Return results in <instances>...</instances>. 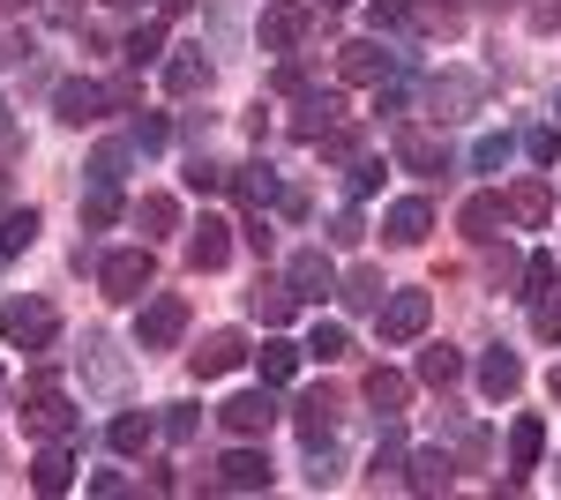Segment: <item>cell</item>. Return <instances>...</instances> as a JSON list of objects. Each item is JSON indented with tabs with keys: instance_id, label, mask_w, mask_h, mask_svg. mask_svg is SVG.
Returning <instances> with one entry per match:
<instances>
[{
	"instance_id": "836d02e7",
	"label": "cell",
	"mask_w": 561,
	"mask_h": 500,
	"mask_svg": "<svg viewBox=\"0 0 561 500\" xmlns=\"http://www.w3.org/2000/svg\"><path fill=\"white\" fill-rule=\"evenodd\" d=\"M255 367H262V381H270V388H277V381H293V374H300V344H262Z\"/></svg>"
},
{
	"instance_id": "9f6ffc18",
	"label": "cell",
	"mask_w": 561,
	"mask_h": 500,
	"mask_svg": "<svg viewBox=\"0 0 561 500\" xmlns=\"http://www.w3.org/2000/svg\"><path fill=\"white\" fill-rule=\"evenodd\" d=\"M15 8H31V0H0V15H15Z\"/></svg>"
},
{
	"instance_id": "2e32d148",
	"label": "cell",
	"mask_w": 561,
	"mask_h": 500,
	"mask_svg": "<svg viewBox=\"0 0 561 500\" xmlns=\"http://www.w3.org/2000/svg\"><path fill=\"white\" fill-rule=\"evenodd\" d=\"M502 209H510V224H547V217H554V187H547V179H517V187L502 195Z\"/></svg>"
},
{
	"instance_id": "d4e9b609",
	"label": "cell",
	"mask_w": 561,
	"mask_h": 500,
	"mask_svg": "<svg viewBox=\"0 0 561 500\" xmlns=\"http://www.w3.org/2000/svg\"><path fill=\"white\" fill-rule=\"evenodd\" d=\"M31 486H38V493H68V486H76V463H68V449H60V441L31 456Z\"/></svg>"
},
{
	"instance_id": "ee69618b",
	"label": "cell",
	"mask_w": 561,
	"mask_h": 500,
	"mask_svg": "<svg viewBox=\"0 0 561 500\" xmlns=\"http://www.w3.org/2000/svg\"><path fill=\"white\" fill-rule=\"evenodd\" d=\"M531 329H539V344H561V299H554V292L539 299V314H531Z\"/></svg>"
},
{
	"instance_id": "44dd1931",
	"label": "cell",
	"mask_w": 561,
	"mask_h": 500,
	"mask_svg": "<svg viewBox=\"0 0 561 500\" xmlns=\"http://www.w3.org/2000/svg\"><path fill=\"white\" fill-rule=\"evenodd\" d=\"M479 388H486V396H517L524 388V359L517 351H486V359H479Z\"/></svg>"
},
{
	"instance_id": "f546056e",
	"label": "cell",
	"mask_w": 561,
	"mask_h": 500,
	"mask_svg": "<svg viewBox=\"0 0 561 500\" xmlns=\"http://www.w3.org/2000/svg\"><path fill=\"white\" fill-rule=\"evenodd\" d=\"M307 351H314L322 367H337V359H352V336H345V322H314V329H307Z\"/></svg>"
},
{
	"instance_id": "8992f818",
	"label": "cell",
	"mask_w": 561,
	"mask_h": 500,
	"mask_svg": "<svg viewBox=\"0 0 561 500\" xmlns=\"http://www.w3.org/2000/svg\"><path fill=\"white\" fill-rule=\"evenodd\" d=\"M427 322H434V299L427 292H389L382 299V344H412Z\"/></svg>"
},
{
	"instance_id": "680465c9",
	"label": "cell",
	"mask_w": 561,
	"mask_h": 500,
	"mask_svg": "<svg viewBox=\"0 0 561 500\" xmlns=\"http://www.w3.org/2000/svg\"><path fill=\"white\" fill-rule=\"evenodd\" d=\"M113 8H142V0H113Z\"/></svg>"
},
{
	"instance_id": "6da1fadb",
	"label": "cell",
	"mask_w": 561,
	"mask_h": 500,
	"mask_svg": "<svg viewBox=\"0 0 561 500\" xmlns=\"http://www.w3.org/2000/svg\"><path fill=\"white\" fill-rule=\"evenodd\" d=\"M150 284H158V254H150V247H121V254H105V261H98V292L121 299V306L142 299Z\"/></svg>"
},
{
	"instance_id": "7c38bea8",
	"label": "cell",
	"mask_w": 561,
	"mask_h": 500,
	"mask_svg": "<svg viewBox=\"0 0 561 500\" xmlns=\"http://www.w3.org/2000/svg\"><path fill=\"white\" fill-rule=\"evenodd\" d=\"M285 277H293V292H300V299H314V306H322V299L337 292V269H330V254H322V247H300Z\"/></svg>"
},
{
	"instance_id": "ba28073f",
	"label": "cell",
	"mask_w": 561,
	"mask_h": 500,
	"mask_svg": "<svg viewBox=\"0 0 561 500\" xmlns=\"http://www.w3.org/2000/svg\"><path fill=\"white\" fill-rule=\"evenodd\" d=\"M217 418H225V433L255 441V433H270V426H277V404H270V388H240V396H232Z\"/></svg>"
},
{
	"instance_id": "52a82bcc",
	"label": "cell",
	"mask_w": 561,
	"mask_h": 500,
	"mask_svg": "<svg viewBox=\"0 0 561 500\" xmlns=\"http://www.w3.org/2000/svg\"><path fill=\"white\" fill-rule=\"evenodd\" d=\"M479 75L472 68H449V75H434V90H427V105H434V120H465V113H472L479 105Z\"/></svg>"
},
{
	"instance_id": "f5cc1de1",
	"label": "cell",
	"mask_w": 561,
	"mask_h": 500,
	"mask_svg": "<svg viewBox=\"0 0 561 500\" xmlns=\"http://www.w3.org/2000/svg\"><path fill=\"white\" fill-rule=\"evenodd\" d=\"M382 23H412V0H375V31Z\"/></svg>"
},
{
	"instance_id": "e0dca14e",
	"label": "cell",
	"mask_w": 561,
	"mask_h": 500,
	"mask_svg": "<svg viewBox=\"0 0 561 500\" xmlns=\"http://www.w3.org/2000/svg\"><path fill=\"white\" fill-rule=\"evenodd\" d=\"M225 254H232V224L203 217V224L187 232V261H195V269H225Z\"/></svg>"
},
{
	"instance_id": "cb8c5ba5",
	"label": "cell",
	"mask_w": 561,
	"mask_h": 500,
	"mask_svg": "<svg viewBox=\"0 0 561 500\" xmlns=\"http://www.w3.org/2000/svg\"><path fill=\"white\" fill-rule=\"evenodd\" d=\"M449 470H457V463H449V449H420V456H412V470H404V486H412V493H449Z\"/></svg>"
},
{
	"instance_id": "603a6c76",
	"label": "cell",
	"mask_w": 561,
	"mask_h": 500,
	"mask_svg": "<svg viewBox=\"0 0 561 500\" xmlns=\"http://www.w3.org/2000/svg\"><path fill=\"white\" fill-rule=\"evenodd\" d=\"M502 217H510L502 195H472V202L457 209V232H465V240H494V232H502Z\"/></svg>"
},
{
	"instance_id": "7dc6e473",
	"label": "cell",
	"mask_w": 561,
	"mask_h": 500,
	"mask_svg": "<svg viewBox=\"0 0 561 500\" xmlns=\"http://www.w3.org/2000/svg\"><path fill=\"white\" fill-rule=\"evenodd\" d=\"M165 142H173V127L158 120V113H150V120H135V150H165Z\"/></svg>"
},
{
	"instance_id": "5b68a950",
	"label": "cell",
	"mask_w": 561,
	"mask_h": 500,
	"mask_svg": "<svg viewBox=\"0 0 561 500\" xmlns=\"http://www.w3.org/2000/svg\"><path fill=\"white\" fill-rule=\"evenodd\" d=\"M23 404H31V411H23V418H31V433H45V441H68V433H76V411H68V396L53 388V374L31 381Z\"/></svg>"
},
{
	"instance_id": "277c9868",
	"label": "cell",
	"mask_w": 561,
	"mask_h": 500,
	"mask_svg": "<svg viewBox=\"0 0 561 500\" xmlns=\"http://www.w3.org/2000/svg\"><path fill=\"white\" fill-rule=\"evenodd\" d=\"M180 336H187V299H180V292L150 299L142 322H135V344H142V351H173Z\"/></svg>"
},
{
	"instance_id": "f907efd6",
	"label": "cell",
	"mask_w": 561,
	"mask_h": 500,
	"mask_svg": "<svg viewBox=\"0 0 561 500\" xmlns=\"http://www.w3.org/2000/svg\"><path fill=\"white\" fill-rule=\"evenodd\" d=\"M270 83L285 90V97H307V68H293V60H285V68H277V75H270Z\"/></svg>"
},
{
	"instance_id": "7bdbcfd3",
	"label": "cell",
	"mask_w": 561,
	"mask_h": 500,
	"mask_svg": "<svg viewBox=\"0 0 561 500\" xmlns=\"http://www.w3.org/2000/svg\"><path fill=\"white\" fill-rule=\"evenodd\" d=\"M472 165H479V172H502V165H510V135H479Z\"/></svg>"
},
{
	"instance_id": "f1b7e54d",
	"label": "cell",
	"mask_w": 561,
	"mask_h": 500,
	"mask_svg": "<svg viewBox=\"0 0 561 500\" xmlns=\"http://www.w3.org/2000/svg\"><path fill=\"white\" fill-rule=\"evenodd\" d=\"M165 90H173V97H187V90H210V60H203V45H195V53H180L173 68H165Z\"/></svg>"
},
{
	"instance_id": "be15d7a7",
	"label": "cell",
	"mask_w": 561,
	"mask_h": 500,
	"mask_svg": "<svg viewBox=\"0 0 561 500\" xmlns=\"http://www.w3.org/2000/svg\"><path fill=\"white\" fill-rule=\"evenodd\" d=\"M494 8H502V0H494Z\"/></svg>"
},
{
	"instance_id": "74e56055",
	"label": "cell",
	"mask_w": 561,
	"mask_h": 500,
	"mask_svg": "<svg viewBox=\"0 0 561 500\" xmlns=\"http://www.w3.org/2000/svg\"><path fill=\"white\" fill-rule=\"evenodd\" d=\"M142 224H150V240H165V232H180V202L173 195H142V209H135Z\"/></svg>"
},
{
	"instance_id": "f35d334b",
	"label": "cell",
	"mask_w": 561,
	"mask_h": 500,
	"mask_svg": "<svg viewBox=\"0 0 561 500\" xmlns=\"http://www.w3.org/2000/svg\"><path fill=\"white\" fill-rule=\"evenodd\" d=\"M397 470H404V433H397V426H382V441H375V486H382V478H397Z\"/></svg>"
},
{
	"instance_id": "681fc988",
	"label": "cell",
	"mask_w": 561,
	"mask_h": 500,
	"mask_svg": "<svg viewBox=\"0 0 561 500\" xmlns=\"http://www.w3.org/2000/svg\"><path fill=\"white\" fill-rule=\"evenodd\" d=\"M420 23H427V31H442V38H449V31H457V23H465V15H457V8H449V0H442V8H420Z\"/></svg>"
},
{
	"instance_id": "db71d44e",
	"label": "cell",
	"mask_w": 561,
	"mask_h": 500,
	"mask_svg": "<svg viewBox=\"0 0 561 500\" xmlns=\"http://www.w3.org/2000/svg\"><path fill=\"white\" fill-rule=\"evenodd\" d=\"M382 187V165H352V195H375Z\"/></svg>"
},
{
	"instance_id": "4dcf8cb0",
	"label": "cell",
	"mask_w": 561,
	"mask_h": 500,
	"mask_svg": "<svg viewBox=\"0 0 561 500\" xmlns=\"http://www.w3.org/2000/svg\"><path fill=\"white\" fill-rule=\"evenodd\" d=\"M382 269H352L345 277V306H359V314H382Z\"/></svg>"
},
{
	"instance_id": "6125c7cd",
	"label": "cell",
	"mask_w": 561,
	"mask_h": 500,
	"mask_svg": "<svg viewBox=\"0 0 561 500\" xmlns=\"http://www.w3.org/2000/svg\"><path fill=\"white\" fill-rule=\"evenodd\" d=\"M554 113H561V97H554Z\"/></svg>"
},
{
	"instance_id": "91938a15",
	"label": "cell",
	"mask_w": 561,
	"mask_h": 500,
	"mask_svg": "<svg viewBox=\"0 0 561 500\" xmlns=\"http://www.w3.org/2000/svg\"><path fill=\"white\" fill-rule=\"evenodd\" d=\"M554 396H561V367H554Z\"/></svg>"
},
{
	"instance_id": "4316f807",
	"label": "cell",
	"mask_w": 561,
	"mask_h": 500,
	"mask_svg": "<svg viewBox=\"0 0 561 500\" xmlns=\"http://www.w3.org/2000/svg\"><path fill=\"white\" fill-rule=\"evenodd\" d=\"M367 404H375L382 418H397L404 404H412V381L397 374V367H375V374H367Z\"/></svg>"
},
{
	"instance_id": "e575fe53",
	"label": "cell",
	"mask_w": 561,
	"mask_h": 500,
	"mask_svg": "<svg viewBox=\"0 0 561 500\" xmlns=\"http://www.w3.org/2000/svg\"><path fill=\"white\" fill-rule=\"evenodd\" d=\"M121 53H128V68H150V60L165 53V23H135V31H128V45H121Z\"/></svg>"
},
{
	"instance_id": "7a4b0ae2",
	"label": "cell",
	"mask_w": 561,
	"mask_h": 500,
	"mask_svg": "<svg viewBox=\"0 0 561 500\" xmlns=\"http://www.w3.org/2000/svg\"><path fill=\"white\" fill-rule=\"evenodd\" d=\"M0 336H8L15 351H45V344L60 336V314H53L45 299H8V306H0Z\"/></svg>"
},
{
	"instance_id": "9c48e42d",
	"label": "cell",
	"mask_w": 561,
	"mask_h": 500,
	"mask_svg": "<svg viewBox=\"0 0 561 500\" xmlns=\"http://www.w3.org/2000/svg\"><path fill=\"white\" fill-rule=\"evenodd\" d=\"M397 165L434 179V172H449V150H442V135H427V127H397Z\"/></svg>"
},
{
	"instance_id": "816d5d0a",
	"label": "cell",
	"mask_w": 561,
	"mask_h": 500,
	"mask_svg": "<svg viewBox=\"0 0 561 500\" xmlns=\"http://www.w3.org/2000/svg\"><path fill=\"white\" fill-rule=\"evenodd\" d=\"M195 426H203V411H187V404L165 418V433H173V441H195Z\"/></svg>"
},
{
	"instance_id": "f6af8a7d",
	"label": "cell",
	"mask_w": 561,
	"mask_h": 500,
	"mask_svg": "<svg viewBox=\"0 0 561 500\" xmlns=\"http://www.w3.org/2000/svg\"><path fill=\"white\" fill-rule=\"evenodd\" d=\"M524 150H531L539 165H554V158H561V127H531V135H524Z\"/></svg>"
},
{
	"instance_id": "8fae6325",
	"label": "cell",
	"mask_w": 561,
	"mask_h": 500,
	"mask_svg": "<svg viewBox=\"0 0 561 500\" xmlns=\"http://www.w3.org/2000/svg\"><path fill=\"white\" fill-rule=\"evenodd\" d=\"M248 306H255L262 329H285V322H293V306H300V292H293V277H255Z\"/></svg>"
},
{
	"instance_id": "b9f144b4",
	"label": "cell",
	"mask_w": 561,
	"mask_h": 500,
	"mask_svg": "<svg viewBox=\"0 0 561 500\" xmlns=\"http://www.w3.org/2000/svg\"><path fill=\"white\" fill-rule=\"evenodd\" d=\"M187 187H195V195H217V187H232V172L210 165V158H195V165H187Z\"/></svg>"
},
{
	"instance_id": "d6a6232c",
	"label": "cell",
	"mask_w": 561,
	"mask_h": 500,
	"mask_svg": "<svg viewBox=\"0 0 561 500\" xmlns=\"http://www.w3.org/2000/svg\"><path fill=\"white\" fill-rule=\"evenodd\" d=\"M38 240V209H0V254H23Z\"/></svg>"
},
{
	"instance_id": "6f0895ef",
	"label": "cell",
	"mask_w": 561,
	"mask_h": 500,
	"mask_svg": "<svg viewBox=\"0 0 561 500\" xmlns=\"http://www.w3.org/2000/svg\"><path fill=\"white\" fill-rule=\"evenodd\" d=\"M180 8H195V0H165V15H180Z\"/></svg>"
},
{
	"instance_id": "94428289",
	"label": "cell",
	"mask_w": 561,
	"mask_h": 500,
	"mask_svg": "<svg viewBox=\"0 0 561 500\" xmlns=\"http://www.w3.org/2000/svg\"><path fill=\"white\" fill-rule=\"evenodd\" d=\"M322 8H345V0H322Z\"/></svg>"
},
{
	"instance_id": "4fadbf2b",
	"label": "cell",
	"mask_w": 561,
	"mask_h": 500,
	"mask_svg": "<svg viewBox=\"0 0 561 500\" xmlns=\"http://www.w3.org/2000/svg\"><path fill=\"white\" fill-rule=\"evenodd\" d=\"M217 486H225V493H270V456L232 449V456L217 463Z\"/></svg>"
},
{
	"instance_id": "1f68e13d",
	"label": "cell",
	"mask_w": 561,
	"mask_h": 500,
	"mask_svg": "<svg viewBox=\"0 0 561 500\" xmlns=\"http://www.w3.org/2000/svg\"><path fill=\"white\" fill-rule=\"evenodd\" d=\"M330 426H337V404H330V396H307V404H300V441H307V449H322Z\"/></svg>"
},
{
	"instance_id": "11a10c76",
	"label": "cell",
	"mask_w": 561,
	"mask_h": 500,
	"mask_svg": "<svg viewBox=\"0 0 561 500\" xmlns=\"http://www.w3.org/2000/svg\"><path fill=\"white\" fill-rule=\"evenodd\" d=\"M8 142H15V127H8V97H0V150H8Z\"/></svg>"
},
{
	"instance_id": "ac0fdd59",
	"label": "cell",
	"mask_w": 561,
	"mask_h": 500,
	"mask_svg": "<svg viewBox=\"0 0 561 500\" xmlns=\"http://www.w3.org/2000/svg\"><path fill=\"white\" fill-rule=\"evenodd\" d=\"M300 38H307V8L285 0V8H270V15H262V53H293Z\"/></svg>"
},
{
	"instance_id": "ab89813d",
	"label": "cell",
	"mask_w": 561,
	"mask_h": 500,
	"mask_svg": "<svg viewBox=\"0 0 561 500\" xmlns=\"http://www.w3.org/2000/svg\"><path fill=\"white\" fill-rule=\"evenodd\" d=\"M554 277H561V261H554V254H531V261H524V284H531V299H547V292H554Z\"/></svg>"
},
{
	"instance_id": "83f0119b",
	"label": "cell",
	"mask_w": 561,
	"mask_h": 500,
	"mask_svg": "<svg viewBox=\"0 0 561 500\" xmlns=\"http://www.w3.org/2000/svg\"><path fill=\"white\" fill-rule=\"evenodd\" d=\"M232 195H240L248 209H270L285 187H277V172H270V165H240V172H232Z\"/></svg>"
},
{
	"instance_id": "5bb4252c",
	"label": "cell",
	"mask_w": 561,
	"mask_h": 500,
	"mask_svg": "<svg viewBox=\"0 0 561 500\" xmlns=\"http://www.w3.org/2000/svg\"><path fill=\"white\" fill-rule=\"evenodd\" d=\"M53 105H60V120H68V127H90V120H105L113 90H105V83H60V97H53Z\"/></svg>"
},
{
	"instance_id": "30bf717a",
	"label": "cell",
	"mask_w": 561,
	"mask_h": 500,
	"mask_svg": "<svg viewBox=\"0 0 561 500\" xmlns=\"http://www.w3.org/2000/svg\"><path fill=\"white\" fill-rule=\"evenodd\" d=\"M187 359H195V374H203V381H217V374H232V367L248 359V336H240V329H210Z\"/></svg>"
},
{
	"instance_id": "c3c4849f",
	"label": "cell",
	"mask_w": 561,
	"mask_h": 500,
	"mask_svg": "<svg viewBox=\"0 0 561 500\" xmlns=\"http://www.w3.org/2000/svg\"><path fill=\"white\" fill-rule=\"evenodd\" d=\"M524 23L531 31H561V0H524Z\"/></svg>"
},
{
	"instance_id": "d590c367",
	"label": "cell",
	"mask_w": 561,
	"mask_h": 500,
	"mask_svg": "<svg viewBox=\"0 0 561 500\" xmlns=\"http://www.w3.org/2000/svg\"><path fill=\"white\" fill-rule=\"evenodd\" d=\"M457 374H465V359H457L449 344H434V351H420V381H427V388H449Z\"/></svg>"
},
{
	"instance_id": "484cf974",
	"label": "cell",
	"mask_w": 561,
	"mask_h": 500,
	"mask_svg": "<svg viewBox=\"0 0 561 500\" xmlns=\"http://www.w3.org/2000/svg\"><path fill=\"white\" fill-rule=\"evenodd\" d=\"M337 120H345V105H337V97H300V113H293V135H300V142H322V135H330Z\"/></svg>"
},
{
	"instance_id": "ffe728a7",
	"label": "cell",
	"mask_w": 561,
	"mask_h": 500,
	"mask_svg": "<svg viewBox=\"0 0 561 500\" xmlns=\"http://www.w3.org/2000/svg\"><path fill=\"white\" fill-rule=\"evenodd\" d=\"M539 456H547V426H539V418L524 411L517 426H510V470L524 478V470H539Z\"/></svg>"
},
{
	"instance_id": "8d00e7d4",
	"label": "cell",
	"mask_w": 561,
	"mask_h": 500,
	"mask_svg": "<svg viewBox=\"0 0 561 500\" xmlns=\"http://www.w3.org/2000/svg\"><path fill=\"white\" fill-rule=\"evenodd\" d=\"M121 179H128V142H105L90 158V187H121Z\"/></svg>"
},
{
	"instance_id": "d6986e66",
	"label": "cell",
	"mask_w": 561,
	"mask_h": 500,
	"mask_svg": "<svg viewBox=\"0 0 561 500\" xmlns=\"http://www.w3.org/2000/svg\"><path fill=\"white\" fill-rule=\"evenodd\" d=\"M337 68H345V83H382V75H389V53L375 38H352L345 53H337Z\"/></svg>"
},
{
	"instance_id": "60d3db41",
	"label": "cell",
	"mask_w": 561,
	"mask_h": 500,
	"mask_svg": "<svg viewBox=\"0 0 561 500\" xmlns=\"http://www.w3.org/2000/svg\"><path fill=\"white\" fill-rule=\"evenodd\" d=\"M113 217H121V195H113V187H90V202H83V224L98 232V224H113Z\"/></svg>"
},
{
	"instance_id": "bcb514c9",
	"label": "cell",
	"mask_w": 561,
	"mask_h": 500,
	"mask_svg": "<svg viewBox=\"0 0 561 500\" xmlns=\"http://www.w3.org/2000/svg\"><path fill=\"white\" fill-rule=\"evenodd\" d=\"M330 240H337V247H359V240H367L359 209H337V217H330Z\"/></svg>"
},
{
	"instance_id": "7402d4cb",
	"label": "cell",
	"mask_w": 561,
	"mask_h": 500,
	"mask_svg": "<svg viewBox=\"0 0 561 500\" xmlns=\"http://www.w3.org/2000/svg\"><path fill=\"white\" fill-rule=\"evenodd\" d=\"M150 433H158V418H150V411H121L113 426H105L113 456H142V449H150Z\"/></svg>"
},
{
	"instance_id": "9a60e30c",
	"label": "cell",
	"mask_w": 561,
	"mask_h": 500,
	"mask_svg": "<svg viewBox=\"0 0 561 500\" xmlns=\"http://www.w3.org/2000/svg\"><path fill=\"white\" fill-rule=\"evenodd\" d=\"M427 224H434V209L412 195V202H389V217H382V240L389 247H420L427 240Z\"/></svg>"
},
{
	"instance_id": "3957f363",
	"label": "cell",
	"mask_w": 561,
	"mask_h": 500,
	"mask_svg": "<svg viewBox=\"0 0 561 500\" xmlns=\"http://www.w3.org/2000/svg\"><path fill=\"white\" fill-rule=\"evenodd\" d=\"M83 388L98 396H128V351L113 336H83Z\"/></svg>"
}]
</instances>
